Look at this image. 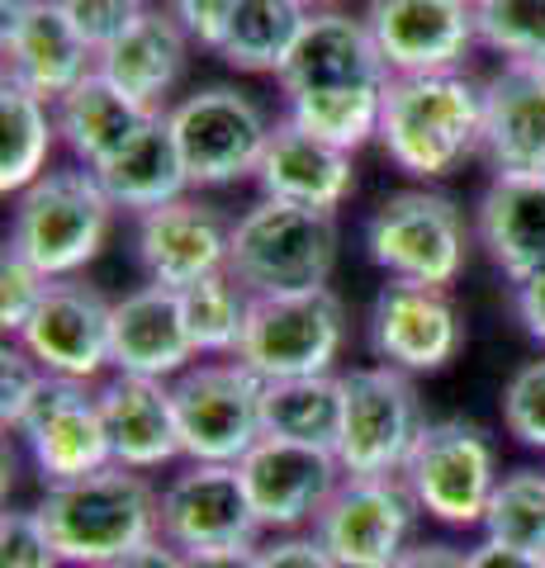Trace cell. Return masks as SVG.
<instances>
[{"instance_id": "1", "label": "cell", "mask_w": 545, "mask_h": 568, "mask_svg": "<svg viewBox=\"0 0 545 568\" xmlns=\"http://www.w3.org/2000/svg\"><path fill=\"white\" fill-rule=\"evenodd\" d=\"M375 148L417 185L446 181L484 152V81L470 71L394 77L384 91Z\"/></svg>"}, {"instance_id": "2", "label": "cell", "mask_w": 545, "mask_h": 568, "mask_svg": "<svg viewBox=\"0 0 545 568\" xmlns=\"http://www.w3.org/2000/svg\"><path fill=\"white\" fill-rule=\"evenodd\" d=\"M157 503H162V488H152L148 474L110 465L100 474L72 478V484L43 488L33 511L48 526L67 568H104L162 536Z\"/></svg>"}, {"instance_id": "3", "label": "cell", "mask_w": 545, "mask_h": 568, "mask_svg": "<svg viewBox=\"0 0 545 568\" xmlns=\"http://www.w3.org/2000/svg\"><path fill=\"white\" fill-rule=\"evenodd\" d=\"M114 200L81 162H58L10 200L6 246L33 261L48 280H77L95 265L114 227Z\"/></svg>"}, {"instance_id": "4", "label": "cell", "mask_w": 545, "mask_h": 568, "mask_svg": "<svg viewBox=\"0 0 545 568\" xmlns=\"http://www.w3.org/2000/svg\"><path fill=\"white\" fill-rule=\"evenodd\" d=\"M342 227L332 213L252 200L233 219V246H228V271L238 284H248L252 298H290L332 290L337 271Z\"/></svg>"}, {"instance_id": "5", "label": "cell", "mask_w": 545, "mask_h": 568, "mask_svg": "<svg viewBox=\"0 0 545 568\" xmlns=\"http://www.w3.org/2000/svg\"><path fill=\"white\" fill-rule=\"evenodd\" d=\"M361 246L384 280H413L451 290L465 275L474 242V213L432 185H403L365 213Z\"/></svg>"}, {"instance_id": "6", "label": "cell", "mask_w": 545, "mask_h": 568, "mask_svg": "<svg viewBox=\"0 0 545 568\" xmlns=\"http://www.w3.org/2000/svg\"><path fill=\"white\" fill-rule=\"evenodd\" d=\"M403 484L417 497L422 517L451 530L484 526L488 497L498 488V440L474 417H432L403 465Z\"/></svg>"}, {"instance_id": "7", "label": "cell", "mask_w": 545, "mask_h": 568, "mask_svg": "<svg viewBox=\"0 0 545 568\" xmlns=\"http://www.w3.org/2000/svg\"><path fill=\"white\" fill-rule=\"evenodd\" d=\"M166 123L181 148L190 190H228L238 181H252L275 129L266 104L228 81L185 91L166 110Z\"/></svg>"}, {"instance_id": "8", "label": "cell", "mask_w": 545, "mask_h": 568, "mask_svg": "<svg viewBox=\"0 0 545 568\" xmlns=\"http://www.w3.org/2000/svg\"><path fill=\"white\" fill-rule=\"evenodd\" d=\"M432 417L422 413L417 379L390 365H351L342 369V436L337 459L351 478H394L408 465L422 426Z\"/></svg>"}, {"instance_id": "9", "label": "cell", "mask_w": 545, "mask_h": 568, "mask_svg": "<svg viewBox=\"0 0 545 568\" xmlns=\"http://www.w3.org/2000/svg\"><path fill=\"white\" fill-rule=\"evenodd\" d=\"M261 394H266V379L252 375L238 355L195 361L181 379H171L185 459H195V465H242L256 440L266 436Z\"/></svg>"}, {"instance_id": "10", "label": "cell", "mask_w": 545, "mask_h": 568, "mask_svg": "<svg viewBox=\"0 0 545 568\" xmlns=\"http://www.w3.org/2000/svg\"><path fill=\"white\" fill-rule=\"evenodd\" d=\"M346 336H351V313H346V298L337 290L256 298L238 361L266 384L337 375Z\"/></svg>"}, {"instance_id": "11", "label": "cell", "mask_w": 545, "mask_h": 568, "mask_svg": "<svg viewBox=\"0 0 545 568\" xmlns=\"http://www.w3.org/2000/svg\"><path fill=\"white\" fill-rule=\"evenodd\" d=\"M465 313L451 290L413 280H384L365 313V346L371 361L403 369L413 379H432L455 365L465 351Z\"/></svg>"}, {"instance_id": "12", "label": "cell", "mask_w": 545, "mask_h": 568, "mask_svg": "<svg viewBox=\"0 0 545 568\" xmlns=\"http://www.w3.org/2000/svg\"><path fill=\"white\" fill-rule=\"evenodd\" d=\"M422 507L408 484L394 478H342L313 536L342 568H394L417 545Z\"/></svg>"}, {"instance_id": "13", "label": "cell", "mask_w": 545, "mask_h": 568, "mask_svg": "<svg viewBox=\"0 0 545 568\" xmlns=\"http://www.w3.org/2000/svg\"><path fill=\"white\" fill-rule=\"evenodd\" d=\"M95 388L100 384H77V379L48 375L39 398L29 403L24 422L10 432L20 440V450L29 455L33 474L43 478V488L72 484V478L100 474V469L114 465Z\"/></svg>"}, {"instance_id": "14", "label": "cell", "mask_w": 545, "mask_h": 568, "mask_svg": "<svg viewBox=\"0 0 545 568\" xmlns=\"http://www.w3.org/2000/svg\"><path fill=\"white\" fill-rule=\"evenodd\" d=\"M228 246H233V213L195 190L133 219V261L143 284H166L175 294L228 271Z\"/></svg>"}, {"instance_id": "15", "label": "cell", "mask_w": 545, "mask_h": 568, "mask_svg": "<svg viewBox=\"0 0 545 568\" xmlns=\"http://www.w3.org/2000/svg\"><path fill=\"white\" fill-rule=\"evenodd\" d=\"M361 20L390 77L465 71L470 52H480V24H474L470 0H365Z\"/></svg>"}, {"instance_id": "16", "label": "cell", "mask_w": 545, "mask_h": 568, "mask_svg": "<svg viewBox=\"0 0 545 568\" xmlns=\"http://www.w3.org/2000/svg\"><path fill=\"white\" fill-rule=\"evenodd\" d=\"M110 327H114V298L91 284L85 275L77 280H52L48 298L29 327L14 336L48 375L77 379V384H104L110 365Z\"/></svg>"}, {"instance_id": "17", "label": "cell", "mask_w": 545, "mask_h": 568, "mask_svg": "<svg viewBox=\"0 0 545 568\" xmlns=\"http://www.w3.org/2000/svg\"><path fill=\"white\" fill-rule=\"evenodd\" d=\"M242 484H248L252 511L261 521V536H299L313 530L332 503V493L342 488V459L319 446H294V440L261 436L252 455L242 459Z\"/></svg>"}, {"instance_id": "18", "label": "cell", "mask_w": 545, "mask_h": 568, "mask_svg": "<svg viewBox=\"0 0 545 568\" xmlns=\"http://www.w3.org/2000/svg\"><path fill=\"white\" fill-rule=\"evenodd\" d=\"M157 526H162V540L175 545L181 555L185 549L261 540V521L252 511V497L238 465H195V459H185L162 484Z\"/></svg>"}, {"instance_id": "19", "label": "cell", "mask_w": 545, "mask_h": 568, "mask_svg": "<svg viewBox=\"0 0 545 568\" xmlns=\"http://www.w3.org/2000/svg\"><path fill=\"white\" fill-rule=\"evenodd\" d=\"M394 77L384 67L361 14L351 10H309V24L299 33L290 62L280 67L275 91L280 100L304 95H337V91H384Z\"/></svg>"}, {"instance_id": "20", "label": "cell", "mask_w": 545, "mask_h": 568, "mask_svg": "<svg viewBox=\"0 0 545 568\" xmlns=\"http://www.w3.org/2000/svg\"><path fill=\"white\" fill-rule=\"evenodd\" d=\"M0 58L6 77L58 104L95 71V52L67 24L62 0H0Z\"/></svg>"}, {"instance_id": "21", "label": "cell", "mask_w": 545, "mask_h": 568, "mask_svg": "<svg viewBox=\"0 0 545 568\" xmlns=\"http://www.w3.org/2000/svg\"><path fill=\"white\" fill-rule=\"evenodd\" d=\"M252 185H256V200H275V204H294V209H313L337 219L342 204H351V194H356V156L342 148H327L313 133L294 129L285 114H275V129L256 162Z\"/></svg>"}, {"instance_id": "22", "label": "cell", "mask_w": 545, "mask_h": 568, "mask_svg": "<svg viewBox=\"0 0 545 568\" xmlns=\"http://www.w3.org/2000/svg\"><path fill=\"white\" fill-rule=\"evenodd\" d=\"M195 342L185 327L181 294L166 284H138V290L114 298V327H110V365L114 375L138 379H181L195 365Z\"/></svg>"}, {"instance_id": "23", "label": "cell", "mask_w": 545, "mask_h": 568, "mask_svg": "<svg viewBox=\"0 0 545 568\" xmlns=\"http://www.w3.org/2000/svg\"><path fill=\"white\" fill-rule=\"evenodd\" d=\"M95 394H100V413H104V432H110L114 465H124L133 474H157V469L185 465L171 384L138 379V375H110Z\"/></svg>"}, {"instance_id": "24", "label": "cell", "mask_w": 545, "mask_h": 568, "mask_svg": "<svg viewBox=\"0 0 545 568\" xmlns=\"http://www.w3.org/2000/svg\"><path fill=\"white\" fill-rule=\"evenodd\" d=\"M190 48L195 43H190V33L175 24V14L162 6V0H152L143 10V20H138L114 48H104L95 58V71L114 85V91H124L133 104H143L148 114H162L175 104L171 95L190 67Z\"/></svg>"}, {"instance_id": "25", "label": "cell", "mask_w": 545, "mask_h": 568, "mask_svg": "<svg viewBox=\"0 0 545 568\" xmlns=\"http://www.w3.org/2000/svg\"><path fill=\"white\" fill-rule=\"evenodd\" d=\"M480 156L494 175H545V71L494 67L484 77Z\"/></svg>"}, {"instance_id": "26", "label": "cell", "mask_w": 545, "mask_h": 568, "mask_svg": "<svg viewBox=\"0 0 545 568\" xmlns=\"http://www.w3.org/2000/svg\"><path fill=\"white\" fill-rule=\"evenodd\" d=\"M474 242L507 284L545 271V175H494L474 204Z\"/></svg>"}, {"instance_id": "27", "label": "cell", "mask_w": 545, "mask_h": 568, "mask_svg": "<svg viewBox=\"0 0 545 568\" xmlns=\"http://www.w3.org/2000/svg\"><path fill=\"white\" fill-rule=\"evenodd\" d=\"M95 175L104 194L114 200V209L129 213V219L190 194V175H185L181 148H175V133L166 123V110L152 114L104 166H95Z\"/></svg>"}, {"instance_id": "28", "label": "cell", "mask_w": 545, "mask_h": 568, "mask_svg": "<svg viewBox=\"0 0 545 568\" xmlns=\"http://www.w3.org/2000/svg\"><path fill=\"white\" fill-rule=\"evenodd\" d=\"M52 114H58V138H62L67 156L81 166H91V171L110 162V156L152 119L143 104H133L124 91H114L100 71H91L77 91H67L58 104H52Z\"/></svg>"}, {"instance_id": "29", "label": "cell", "mask_w": 545, "mask_h": 568, "mask_svg": "<svg viewBox=\"0 0 545 568\" xmlns=\"http://www.w3.org/2000/svg\"><path fill=\"white\" fill-rule=\"evenodd\" d=\"M62 148L58 114L43 95L24 91L14 81H0V194L14 200L43 171H52V152Z\"/></svg>"}, {"instance_id": "30", "label": "cell", "mask_w": 545, "mask_h": 568, "mask_svg": "<svg viewBox=\"0 0 545 568\" xmlns=\"http://www.w3.org/2000/svg\"><path fill=\"white\" fill-rule=\"evenodd\" d=\"M304 24L309 6H299V0H238L233 24H228L214 58L242 77H280Z\"/></svg>"}, {"instance_id": "31", "label": "cell", "mask_w": 545, "mask_h": 568, "mask_svg": "<svg viewBox=\"0 0 545 568\" xmlns=\"http://www.w3.org/2000/svg\"><path fill=\"white\" fill-rule=\"evenodd\" d=\"M261 426L275 440L319 446L337 455L342 436V375H309V379H275L261 394Z\"/></svg>"}, {"instance_id": "32", "label": "cell", "mask_w": 545, "mask_h": 568, "mask_svg": "<svg viewBox=\"0 0 545 568\" xmlns=\"http://www.w3.org/2000/svg\"><path fill=\"white\" fill-rule=\"evenodd\" d=\"M181 308H185V327H190V342H195L200 361H228V355L242 351L256 298L248 284H238L233 271H219L181 290Z\"/></svg>"}, {"instance_id": "33", "label": "cell", "mask_w": 545, "mask_h": 568, "mask_svg": "<svg viewBox=\"0 0 545 568\" xmlns=\"http://www.w3.org/2000/svg\"><path fill=\"white\" fill-rule=\"evenodd\" d=\"M390 91V85H384ZM384 91H337V95H304V100H280L294 129L313 133L327 148H342L356 156L380 138V114H384Z\"/></svg>"}, {"instance_id": "34", "label": "cell", "mask_w": 545, "mask_h": 568, "mask_svg": "<svg viewBox=\"0 0 545 568\" xmlns=\"http://www.w3.org/2000/svg\"><path fill=\"white\" fill-rule=\"evenodd\" d=\"M480 530L484 540L513 545L545 559V469H532V465L503 469Z\"/></svg>"}, {"instance_id": "35", "label": "cell", "mask_w": 545, "mask_h": 568, "mask_svg": "<svg viewBox=\"0 0 545 568\" xmlns=\"http://www.w3.org/2000/svg\"><path fill=\"white\" fill-rule=\"evenodd\" d=\"M474 24L480 48L494 52L498 67L545 71V0H484Z\"/></svg>"}, {"instance_id": "36", "label": "cell", "mask_w": 545, "mask_h": 568, "mask_svg": "<svg viewBox=\"0 0 545 568\" xmlns=\"http://www.w3.org/2000/svg\"><path fill=\"white\" fill-rule=\"evenodd\" d=\"M498 413H503V432L513 436L517 446L545 455V355L522 361L513 375H507Z\"/></svg>"}, {"instance_id": "37", "label": "cell", "mask_w": 545, "mask_h": 568, "mask_svg": "<svg viewBox=\"0 0 545 568\" xmlns=\"http://www.w3.org/2000/svg\"><path fill=\"white\" fill-rule=\"evenodd\" d=\"M48 290H52V280L33 261L10 252V246L0 252V327H6V342H14L29 327V317L39 313Z\"/></svg>"}, {"instance_id": "38", "label": "cell", "mask_w": 545, "mask_h": 568, "mask_svg": "<svg viewBox=\"0 0 545 568\" xmlns=\"http://www.w3.org/2000/svg\"><path fill=\"white\" fill-rule=\"evenodd\" d=\"M152 0H62L67 24L77 29V39L100 58L104 48H114L124 33L143 20Z\"/></svg>"}, {"instance_id": "39", "label": "cell", "mask_w": 545, "mask_h": 568, "mask_svg": "<svg viewBox=\"0 0 545 568\" xmlns=\"http://www.w3.org/2000/svg\"><path fill=\"white\" fill-rule=\"evenodd\" d=\"M0 568H62L58 545L33 507H6L0 517Z\"/></svg>"}, {"instance_id": "40", "label": "cell", "mask_w": 545, "mask_h": 568, "mask_svg": "<svg viewBox=\"0 0 545 568\" xmlns=\"http://www.w3.org/2000/svg\"><path fill=\"white\" fill-rule=\"evenodd\" d=\"M43 379H48V369L33 361L20 342H6V351H0V432L6 436L24 422L29 403L39 398Z\"/></svg>"}, {"instance_id": "41", "label": "cell", "mask_w": 545, "mask_h": 568, "mask_svg": "<svg viewBox=\"0 0 545 568\" xmlns=\"http://www.w3.org/2000/svg\"><path fill=\"white\" fill-rule=\"evenodd\" d=\"M162 6L175 14V24L190 33V43L204 52H219L228 24H233L238 0H162Z\"/></svg>"}, {"instance_id": "42", "label": "cell", "mask_w": 545, "mask_h": 568, "mask_svg": "<svg viewBox=\"0 0 545 568\" xmlns=\"http://www.w3.org/2000/svg\"><path fill=\"white\" fill-rule=\"evenodd\" d=\"M261 568H342V564L319 545L313 530H299V536L261 540Z\"/></svg>"}, {"instance_id": "43", "label": "cell", "mask_w": 545, "mask_h": 568, "mask_svg": "<svg viewBox=\"0 0 545 568\" xmlns=\"http://www.w3.org/2000/svg\"><path fill=\"white\" fill-rule=\"evenodd\" d=\"M513 313H517L522 332L545 346V271L513 284Z\"/></svg>"}, {"instance_id": "44", "label": "cell", "mask_w": 545, "mask_h": 568, "mask_svg": "<svg viewBox=\"0 0 545 568\" xmlns=\"http://www.w3.org/2000/svg\"><path fill=\"white\" fill-rule=\"evenodd\" d=\"M181 568H261V540L256 545H219V549H185Z\"/></svg>"}, {"instance_id": "45", "label": "cell", "mask_w": 545, "mask_h": 568, "mask_svg": "<svg viewBox=\"0 0 545 568\" xmlns=\"http://www.w3.org/2000/svg\"><path fill=\"white\" fill-rule=\"evenodd\" d=\"M465 564L470 568H541L536 555H526V549H513V545H498V540H484L465 549Z\"/></svg>"}, {"instance_id": "46", "label": "cell", "mask_w": 545, "mask_h": 568, "mask_svg": "<svg viewBox=\"0 0 545 568\" xmlns=\"http://www.w3.org/2000/svg\"><path fill=\"white\" fill-rule=\"evenodd\" d=\"M394 568H470V564H465V549H455L446 540H417Z\"/></svg>"}, {"instance_id": "47", "label": "cell", "mask_w": 545, "mask_h": 568, "mask_svg": "<svg viewBox=\"0 0 545 568\" xmlns=\"http://www.w3.org/2000/svg\"><path fill=\"white\" fill-rule=\"evenodd\" d=\"M104 568H181V549L157 536V540L129 549V555H119L114 564H104Z\"/></svg>"}, {"instance_id": "48", "label": "cell", "mask_w": 545, "mask_h": 568, "mask_svg": "<svg viewBox=\"0 0 545 568\" xmlns=\"http://www.w3.org/2000/svg\"><path fill=\"white\" fill-rule=\"evenodd\" d=\"M299 6H309V10H337L342 0H299Z\"/></svg>"}, {"instance_id": "49", "label": "cell", "mask_w": 545, "mask_h": 568, "mask_svg": "<svg viewBox=\"0 0 545 568\" xmlns=\"http://www.w3.org/2000/svg\"><path fill=\"white\" fill-rule=\"evenodd\" d=\"M470 6H474V10H480V6H484V0H470Z\"/></svg>"}, {"instance_id": "50", "label": "cell", "mask_w": 545, "mask_h": 568, "mask_svg": "<svg viewBox=\"0 0 545 568\" xmlns=\"http://www.w3.org/2000/svg\"><path fill=\"white\" fill-rule=\"evenodd\" d=\"M541 568H545V559H541Z\"/></svg>"}]
</instances>
